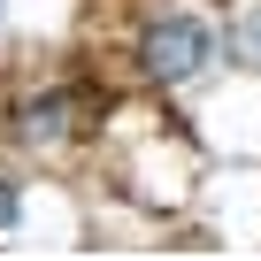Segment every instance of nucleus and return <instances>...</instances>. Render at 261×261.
Returning a JSON list of instances; mask_svg holds the SVG:
<instances>
[{
	"label": "nucleus",
	"instance_id": "obj_4",
	"mask_svg": "<svg viewBox=\"0 0 261 261\" xmlns=\"http://www.w3.org/2000/svg\"><path fill=\"white\" fill-rule=\"evenodd\" d=\"M16 215H23V192H16V185H0V230H8Z\"/></svg>",
	"mask_w": 261,
	"mask_h": 261
},
{
	"label": "nucleus",
	"instance_id": "obj_3",
	"mask_svg": "<svg viewBox=\"0 0 261 261\" xmlns=\"http://www.w3.org/2000/svg\"><path fill=\"white\" fill-rule=\"evenodd\" d=\"M230 39H238V62H246V69H261V8H246Z\"/></svg>",
	"mask_w": 261,
	"mask_h": 261
},
{
	"label": "nucleus",
	"instance_id": "obj_1",
	"mask_svg": "<svg viewBox=\"0 0 261 261\" xmlns=\"http://www.w3.org/2000/svg\"><path fill=\"white\" fill-rule=\"evenodd\" d=\"M207 54H215V31L192 23V16H162L146 31V77H162V85H185Z\"/></svg>",
	"mask_w": 261,
	"mask_h": 261
},
{
	"label": "nucleus",
	"instance_id": "obj_2",
	"mask_svg": "<svg viewBox=\"0 0 261 261\" xmlns=\"http://www.w3.org/2000/svg\"><path fill=\"white\" fill-rule=\"evenodd\" d=\"M62 115H69V92H46L23 108V139H62Z\"/></svg>",
	"mask_w": 261,
	"mask_h": 261
}]
</instances>
